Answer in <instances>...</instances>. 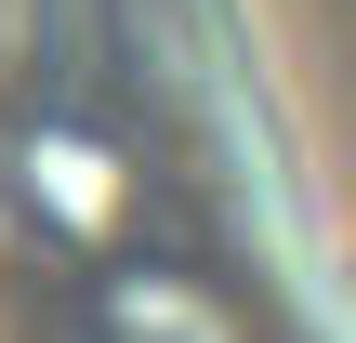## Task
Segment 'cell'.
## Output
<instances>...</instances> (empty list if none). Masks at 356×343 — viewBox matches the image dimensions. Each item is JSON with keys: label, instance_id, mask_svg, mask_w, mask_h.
<instances>
[{"label": "cell", "instance_id": "1", "mask_svg": "<svg viewBox=\"0 0 356 343\" xmlns=\"http://www.w3.org/2000/svg\"><path fill=\"white\" fill-rule=\"evenodd\" d=\"M0 343H330L238 0H0Z\"/></svg>", "mask_w": 356, "mask_h": 343}]
</instances>
